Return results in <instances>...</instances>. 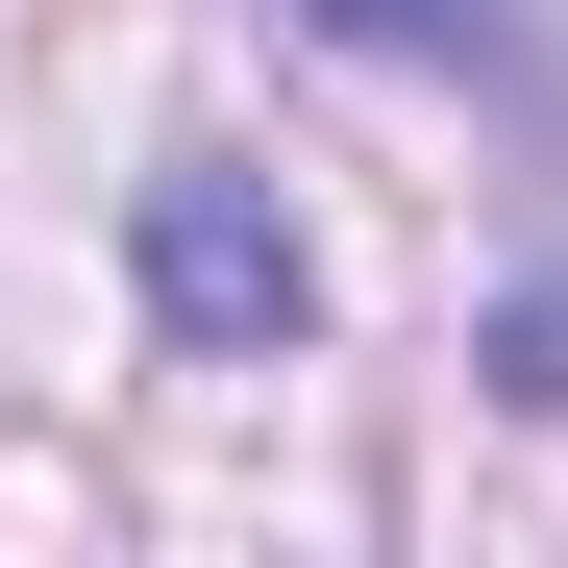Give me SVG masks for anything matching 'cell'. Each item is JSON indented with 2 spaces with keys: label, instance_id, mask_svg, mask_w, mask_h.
I'll return each instance as SVG.
<instances>
[{
  "label": "cell",
  "instance_id": "7a4b0ae2",
  "mask_svg": "<svg viewBox=\"0 0 568 568\" xmlns=\"http://www.w3.org/2000/svg\"><path fill=\"white\" fill-rule=\"evenodd\" d=\"M297 26L396 50V74H469V100H544V26H519V0H297Z\"/></svg>",
  "mask_w": 568,
  "mask_h": 568
},
{
  "label": "cell",
  "instance_id": "6da1fadb",
  "mask_svg": "<svg viewBox=\"0 0 568 568\" xmlns=\"http://www.w3.org/2000/svg\"><path fill=\"white\" fill-rule=\"evenodd\" d=\"M124 272H149V346H199V371L322 346V247H297V199H272L247 149H173L149 223H124Z\"/></svg>",
  "mask_w": 568,
  "mask_h": 568
},
{
  "label": "cell",
  "instance_id": "3957f363",
  "mask_svg": "<svg viewBox=\"0 0 568 568\" xmlns=\"http://www.w3.org/2000/svg\"><path fill=\"white\" fill-rule=\"evenodd\" d=\"M495 396H568V297H519V322H495Z\"/></svg>",
  "mask_w": 568,
  "mask_h": 568
}]
</instances>
